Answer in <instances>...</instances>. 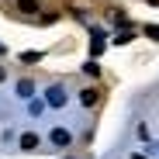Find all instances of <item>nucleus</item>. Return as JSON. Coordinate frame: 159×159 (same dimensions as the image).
Wrapping results in <instances>:
<instances>
[{"label": "nucleus", "mask_w": 159, "mask_h": 159, "mask_svg": "<svg viewBox=\"0 0 159 159\" xmlns=\"http://www.w3.org/2000/svg\"><path fill=\"white\" fill-rule=\"evenodd\" d=\"M48 139H52V145H59V149H66V145L73 142V135H69L66 128H52V135H48Z\"/></svg>", "instance_id": "nucleus-1"}, {"label": "nucleus", "mask_w": 159, "mask_h": 159, "mask_svg": "<svg viewBox=\"0 0 159 159\" xmlns=\"http://www.w3.org/2000/svg\"><path fill=\"white\" fill-rule=\"evenodd\" d=\"M48 104H52V107H62V104H66V93H62V87H52L48 90V97H45Z\"/></svg>", "instance_id": "nucleus-2"}, {"label": "nucleus", "mask_w": 159, "mask_h": 159, "mask_svg": "<svg viewBox=\"0 0 159 159\" xmlns=\"http://www.w3.org/2000/svg\"><path fill=\"white\" fill-rule=\"evenodd\" d=\"M21 149L24 152H35L38 149V135H35V131H24V135H21Z\"/></svg>", "instance_id": "nucleus-3"}, {"label": "nucleus", "mask_w": 159, "mask_h": 159, "mask_svg": "<svg viewBox=\"0 0 159 159\" xmlns=\"http://www.w3.org/2000/svg\"><path fill=\"white\" fill-rule=\"evenodd\" d=\"M80 104H83V107H93V104H97V90H93V87L80 90Z\"/></svg>", "instance_id": "nucleus-4"}, {"label": "nucleus", "mask_w": 159, "mask_h": 159, "mask_svg": "<svg viewBox=\"0 0 159 159\" xmlns=\"http://www.w3.org/2000/svg\"><path fill=\"white\" fill-rule=\"evenodd\" d=\"M17 93H21V97H31V93H35V83H31V80H21V83H17Z\"/></svg>", "instance_id": "nucleus-5"}, {"label": "nucleus", "mask_w": 159, "mask_h": 159, "mask_svg": "<svg viewBox=\"0 0 159 159\" xmlns=\"http://www.w3.org/2000/svg\"><path fill=\"white\" fill-rule=\"evenodd\" d=\"M17 11H24V14H35V11H38V4H35V0H17Z\"/></svg>", "instance_id": "nucleus-6"}, {"label": "nucleus", "mask_w": 159, "mask_h": 159, "mask_svg": "<svg viewBox=\"0 0 159 159\" xmlns=\"http://www.w3.org/2000/svg\"><path fill=\"white\" fill-rule=\"evenodd\" d=\"M42 52H21V62H38Z\"/></svg>", "instance_id": "nucleus-7"}, {"label": "nucleus", "mask_w": 159, "mask_h": 159, "mask_svg": "<svg viewBox=\"0 0 159 159\" xmlns=\"http://www.w3.org/2000/svg\"><path fill=\"white\" fill-rule=\"evenodd\" d=\"M131 38H135V35H131V31H121V35H118V38H114V45H128V42H131Z\"/></svg>", "instance_id": "nucleus-8"}, {"label": "nucleus", "mask_w": 159, "mask_h": 159, "mask_svg": "<svg viewBox=\"0 0 159 159\" xmlns=\"http://www.w3.org/2000/svg\"><path fill=\"white\" fill-rule=\"evenodd\" d=\"M83 69H87V73H90V76H97V73H100V66H97V62H93V59H90V62H87V66H83Z\"/></svg>", "instance_id": "nucleus-9"}, {"label": "nucleus", "mask_w": 159, "mask_h": 159, "mask_svg": "<svg viewBox=\"0 0 159 159\" xmlns=\"http://www.w3.org/2000/svg\"><path fill=\"white\" fill-rule=\"evenodd\" d=\"M131 159H145V156H142V152H135V156H131Z\"/></svg>", "instance_id": "nucleus-10"}, {"label": "nucleus", "mask_w": 159, "mask_h": 159, "mask_svg": "<svg viewBox=\"0 0 159 159\" xmlns=\"http://www.w3.org/2000/svg\"><path fill=\"white\" fill-rule=\"evenodd\" d=\"M149 4H152V7H159V0H149Z\"/></svg>", "instance_id": "nucleus-11"}, {"label": "nucleus", "mask_w": 159, "mask_h": 159, "mask_svg": "<svg viewBox=\"0 0 159 159\" xmlns=\"http://www.w3.org/2000/svg\"><path fill=\"white\" fill-rule=\"evenodd\" d=\"M0 56H4V45H0Z\"/></svg>", "instance_id": "nucleus-12"}]
</instances>
